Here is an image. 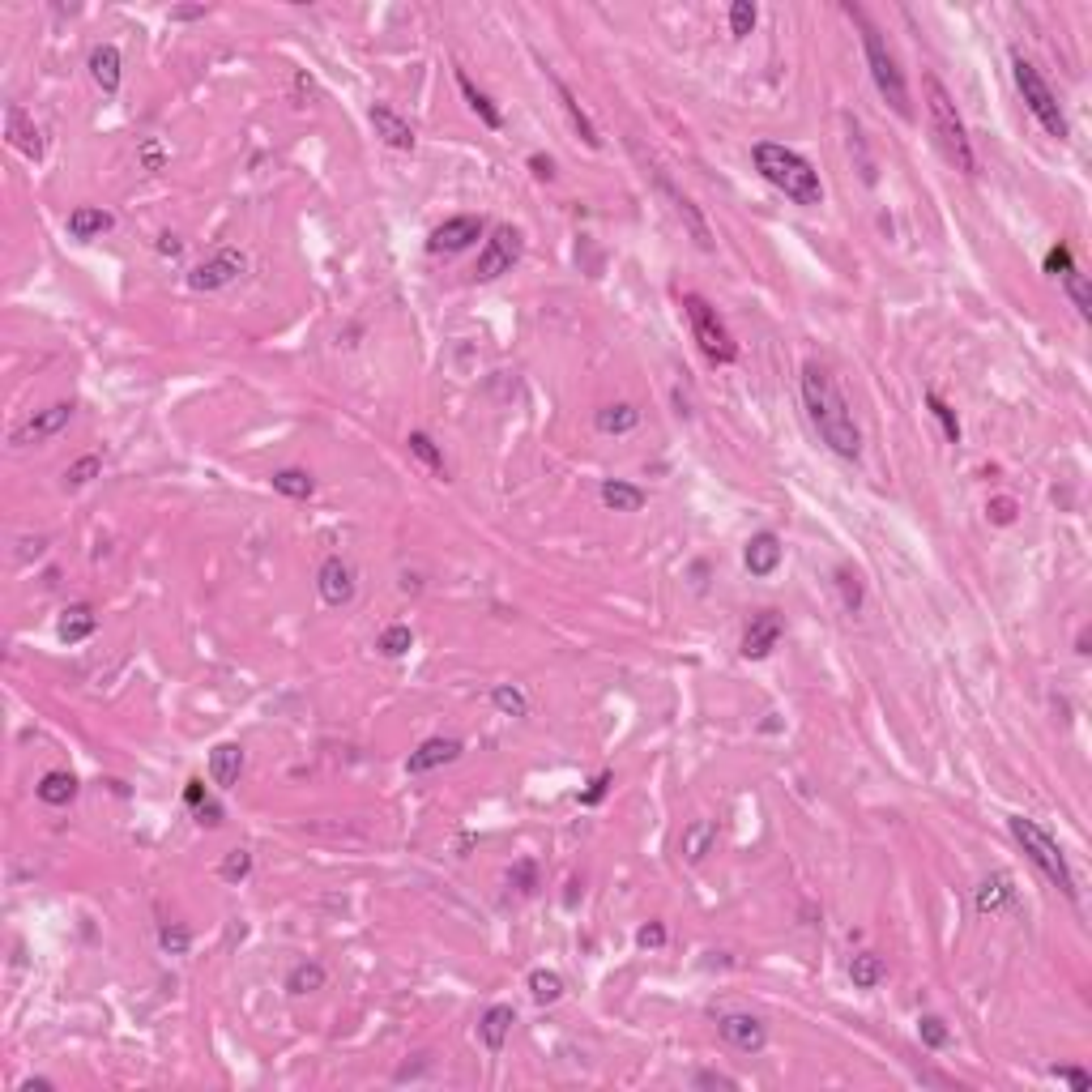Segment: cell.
Here are the masks:
<instances>
[{
	"mask_svg": "<svg viewBox=\"0 0 1092 1092\" xmlns=\"http://www.w3.org/2000/svg\"><path fill=\"white\" fill-rule=\"evenodd\" d=\"M5 137H9L13 150H22L30 158V163H39V158H43V133H39L35 120H30L18 103L5 107Z\"/></svg>",
	"mask_w": 1092,
	"mask_h": 1092,
	"instance_id": "d6986e66",
	"label": "cell"
},
{
	"mask_svg": "<svg viewBox=\"0 0 1092 1092\" xmlns=\"http://www.w3.org/2000/svg\"><path fill=\"white\" fill-rule=\"evenodd\" d=\"M73 423V401H56V406H47V410H35L26 423L13 427V436L9 444L13 448H30V444H43V440H52L56 431H64Z\"/></svg>",
	"mask_w": 1092,
	"mask_h": 1092,
	"instance_id": "7c38bea8",
	"label": "cell"
},
{
	"mask_svg": "<svg viewBox=\"0 0 1092 1092\" xmlns=\"http://www.w3.org/2000/svg\"><path fill=\"white\" fill-rule=\"evenodd\" d=\"M756 22H760V9L751 5V0H734V5H730V35L743 39V35L756 30Z\"/></svg>",
	"mask_w": 1092,
	"mask_h": 1092,
	"instance_id": "b9f144b4",
	"label": "cell"
},
{
	"mask_svg": "<svg viewBox=\"0 0 1092 1092\" xmlns=\"http://www.w3.org/2000/svg\"><path fill=\"white\" fill-rule=\"evenodd\" d=\"M986 512H990L994 525H1011L1016 521V500H1011V495H994V500L986 504Z\"/></svg>",
	"mask_w": 1092,
	"mask_h": 1092,
	"instance_id": "816d5d0a",
	"label": "cell"
},
{
	"mask_svg": "<svg viewBox=\"0 0 1092 1092\" xmlns=\"http://www.w3.org/2000/svg\"><path fill=\"white\" fill-rule=\"evenodd\" d=\"M781 636H785V623H781L777 610H760V615H751V623H747L743 657L747 662H760V657H768L781 645Z\"/></svg>",
	"mask_w": 1092,
	"mask_h": 1092,
	"instance_id": "9a60e30c",
	"label": "cell"
},
{
	"mask_svg": "<svg viewBox=\"0 0 1092 1092\" xmlns=\"http://www.w3.org/2000/svg\"><path fill=\"white\" fill-rule=\"evenodd\" d=\"M508 883H512V888H517V892H525V896H529V892L538 888V866L529 862V858H525V862H517V866H512V871H508Z\"/></svg>",
	"mask_w": 1092,
	"mask_h": 1092,
	"instance_id": "7dc6e473",
	"label": "cell"
},
{
	"mask_svg": "<svg viewBox=\"0 0 1092 1092\" xmlns=\"http://www.w3.org/2000/svg\"><path fill=\"white\" fill-rule=\"evenodd\" d=\"M86 69H90V77H94V86H99L103 94H116L120 90V52L111 43H99L90 52V60H86Z\"/></svg>",
	"mask_w": 1092,
	"mask_h": 1092,
	"instance_id": "cb8c5ba5",
	"label": "cell"
},
{
	"mask_svg": "<svg viewBox=\"0 0 1092 1092\" xmlns=\"http://www.w3.org/2000/svg\"><path fill=\"white\" fill-rule=\"evenodd\" d=\"M837 589H841V606L849 610V615H858V610H862V581H858V572L837 568Z\"/></svg>",
	"mask_w": 1092,
	"mask_h": 1092,
	"instance_id": "f6af8a7d",
	"label": "cell"
},
{
	"mask_svg": "<svg viewBox=\"0 0 1092 1092\" xmlns=\"http://www.w3.org/2000/svg\"><path fill=\"white\" fill-rule=\"evenodd\" d=\"M158 947H163L167 956H188V947H192V930L188 926H163L158 930Z\"/></svg>",
	"mask_w": 1092,
	"mask_h": 1092,
	"instance_id": "bcb514c9",
	"label": "cell"
},
{
	"mask_svg": "<svg viewBox=\"0 0 1092 1092\" xmlns=\"http://www.w3.org/2000/svg\"><path fill=\"white\" fill-rule=\"evenodd\" d=\"M1050 1075H1054V1080H1063V1084H1071L1075 1092H1088L1092 1088V1075L1084 1067H1054Z\"/></svg>",
	"mask_w": 1092,
	"mask_h": 1092,
	"instance_id": "f5cc1de1",
	"label": "cell"
},
{
	"mask_svg": "<svg viewBox=\"0 0 1092 1092\" xmlns=\"http://www.w3.org/2000/svg\"><path fill=\"white\" fill-rule=\"evenodd\" d=\"M529 171H534L538 180H555V163H551V158H542V154L529 158Z\"/></svg>",
	"mask_w": 1092,
	"mask_h": 1092,
	"instance_id": "680465c9",
	"label": "cell"
},
{
	"mask_svg": "<svg viewBox=\"0 0 1092 1092\" xmlns=\"http://www.w3.org/2000/svg\"><path fill=\"white\" fill-rule=\"evenodd\" d=\"M111 227H116V218H111L107 210H99V205H77V210L69 214V235L73 239H99Z\"/></svg>",
	"mask_w": 1092,
	"mask_h": 1092,
	"instance_id": "4316f807",
	"label": "cell"
},
{
	"mask_svg": "<svg viewBox=\"0 0 1092 1092\" xmlns=\"http://www.w3.org/2000/svg\"><path fill=\"white\" fill-rule=\"evenodd\" d=\"M273 491L286 495V500H312L316 495V478L308 470H295V465H286V470H273Z\"/></svg>",
	"mask_w": 1092,
	"mask_h": 1092,
	"instance_id": "1f68e13d",
	"label": "cell"
},
{
	"mask_svg": "<svg viewBox=\"0 0 1092 1092\" xmlns=\"http://www.w3.org/2000/svg\"><path fill=\"white\" fill-rule=\"evenodd\" d=\"M610 785H615V773L606 768V773H598L589 781V790H581V807H598V802L610 794Z\"/></svg>",
	"mask_w": 1092,
	"mask_h": 1092,
	"instance_id": "c3c4849f",
	"label": "cell"
},
{
	"mask_svg": "<svg viewBox=\"0 0 1092 1092\" xmlns=\"http://www.w3.org/2000/svg\"><path fill=\"white\" fill-rule=\"evenodd\" d=\"M598 500H602L610 512H640V508H645L649 495L640 491V487H632V483H619V478H606V483L598 487Z\"/></svg>",
	"mask_w": 1092,
	"mask_h": 1092,
	"instance_id": "4dcf8cb0",
	"label": "cell"
},
{
	"mask_svg": "<svg viewBox=\"0 0 1092 1092\" xmlns=\"http://www.w3.org/2000/svg\"><path fill=\"white\" fill-rule=\"evenodd\" d=\"M926 406H930V414H935V419H939V427H943L947 444H960V419H956V410L947 406V401H943L939 393H926Z\"/></svg>",
	"mask_w": 1092,
	"mask_h": 1092,
	"instance_id": "ab89813d",
	"label": "cell"
},
{
	"mask_svg": "<svg viewBox=\"0 0 1092 1092\" xmlns=\"http://www.w3.org/2000/svg\"><path fill=\"white\" fill-rule=\"evenodd\" d=\"M918 1037H922L926 1050H947V1046H952V1033H947V1024L939 1016H922L918 1020Z\"/></svg>",
	"mask_w": 1092,
	"mask_h": 1092,
	"instance_id": "ee69618b",
	"label": "cell"
},
{
	"mask_svg": "<svg viewBox=\"0 0 1092 1092\" xmlns=\"http://www.w3.org/2000/svg\"><path fill=\"white\" fill-rule=\"evenodd\" d=\"M845 13L862 26V52H866V69H871V82L875 90L883 94V103H888L901 120H913V103H909V82H905V73H901V64H896V56L888 52V43H883L879 30L866 22V13L854 9V5H845Z\"/></svg>",
	"mask_w": 1092,
	"mask_h": 1092,
	"instance_id": "277c9868",
	"label": "cell"
},
{
	"mask_svg": "<svg viewBox=\"0 0 1092 1092\" xmlns=\"http://www.w3.org/2000/svg\"><path fill=\"white\" fill-rule=\"evenodd\" d=\"M529 994H534V1003L542 1007H551L564 999V977H559L555 969H534L529 973Z\"/></svg>",
	"mask_w": 1092,
	"mask_h": 1092,
	"instance_id": "e575fe53",
	"label": "cell"
},
{
	"mask_svg": "<svg viewBox=\"0 0 1092 1092\" xmlns=\"http://www.w3.org/2000/svg\"><path fill=\"white\" fill-rule=\"evenodd\" d=\"M1011 73H1016V86H1020V94H1024V107H1029L1033 116H1037V124L1046 128L1050 137L1067 141V116H1063V107H1058V94L1050 90V82L1041 77L1037 64L1024 60V56L1016 52V56H1011Z\"/></svg>",
	"mask_w": 1092,
	"mask_h": 1092,
	"instance_id": "8992f818",
	"label": "cell"
},
{
	"mask_svg": "<svg viewBox=\"0 0 1092 1092\" xmlns=\"http://www.w3.org/2000/svg\"><path fill=\"white\" fill-rule=\"evenodd\" d=\"M512 1024H517V1011H512L508 1003H495L478 1016V1041H483L491 1054H500L508 1046V1037H512Z\"/></svg>",
	"mask_w": 1092,
	"mask_h": 1092,
	"instance_id": "ffe728a7",
	"label": "cell"
},
{
	"mask_svg": "<svg viewBox=\"0 0 1092 1092\" xmlns=\"http://www.w3.org/2000/svg\"><path fill=\"white\" fill-rule=\"evenodd\" d=\"M94 628H99V615H94V606H86V602H73V606H64V610H60L56 636L64 640V645H77V640L94 636Z\"/></svg>",
	"mask_w": 1092,
	"mask_h": 1092,
	"instance_id": "603a6c76",
	"label": "cell"
},
{
	"mask_svg": "<svg viewBox=\"0 0 1092 1092\" xmlns=\"http://www.w3.org/2000/svg\"><path fill=\"white\" fill-rule=\"evenodd\" d=\"M922 90H926L930 128H935V141H939V150L947 154V163H952L960 175H977V154H973L969 128H965V120H960V111L952 103V94H947V86L939 82L935 73H926L922 77Z\"/></svg>",
	"mask_w": 1092,
	"mask_h": 1092,
	"instance_id": "3957f363",
	"label": "cell"
},
{
	"mask_svg": "<svg viewBox=\"0 0 1092 1092\" xmlns=\"http://www.w3.org/2000/svg\"><path fill=\"white\" fill-rule=\"evenodd\" d=\"M355 589H359L355 568H350L342 555H329L325 564L316 568V593L325 606H350L355 602Z\"/></svg>",
	"mask_w": 1092,
	"mask_h": 1092,
	"instance_id": "5bb4252c",
	"label": "cell"
},
{
	"mask_svg": "<svg viewBox=\"0 0 1092 1092\" xmlns=\"http://www.w3.org/2000/svg\"><path fill=\"white\" fill-rule=\"evenodd\" d=\"M461 751H465V743L461 738H427V743L419 747V751H410V760H406V773L410 777H419V773H431V768H444V764H453V760H461Z\"/></svg>",
	"mask_w": 1092,
	"mask_h": 1092,
	"instance_id": "ac0fdd59",
	"label": "cell"
},
{
	"mask_svg": "<svg viewBox=\"0 0 1092 1092\" xmlns=\"http://www.w3.org/2000/svg\"><path fill=\"white\" fill-rule=\"evenodd\" d=\"M141 163H146V171H163L167 150L158 146V141H146V146H141Z\"/></svg>",
	"mask_w": 1092,
	"mask_h": 1092,
	"instance_id": "11a10c76",
	"label": "cell"
},
{
	"mask_svg": "<svg viewBox=\"0 0 1092 1092\" xmlns=\"http://www.w3.org/2000/svg\"><path fill=\"white\" fill-rule=\"evenodd\" d=\"M329 982V973L325 965H316V960H299V965L286 973V994H295V999H303V994H316V990H325Z\"/></svg>",
	"mask_w": 1092,
	"mask_h": 1092,
	"instance_id": "d6a6232c",
	"label": "cell"
},
{
	"mask_svg": "<svg viewBox=\"0 0 1092 1092\" xmlns=\"http://www.w3.org/2000/svg\"><path fill=\"white\" fill-rule=\"evenodd\" d=\"M692 1084H696V1088H730V1092L738 1088V1080H734V1075H721V1071H700Z\"/></svg>",
	"mask_w": 1092,
	"mask_h": 1092,
	"instance_id": "db71d44e",
	"label": "cell"
},
{
	"mask_svg": "<svg viewBox=\"0 0 1092 1092\" xmlns=\"http://www.w3.org/2000/svg\"><path fill=\"white\" fill-rule=\"evenodd\" d=\"M184 802H188L192 811H197L201 802H205V781H188V785H184Z\"/></svg>",
	"mask_w": 1092,
	"mask_h": 1092,
	"instance_id": "91938a15",
	"label": "cell"
},
{
	"mask_svg": "<svg viewBox=\"0 0 1092 1092\" xmlns=\"http://www.w3.org/2000/svg\"><path fill=\"white\" fill-rule=\"evenodd\" d=\"M158 252H163V256H180V252H184V244H180V239H175V235H158Z\"/></svg>",
	"mask_w": 1092,
	"mask_h": 1092,
	"instance_id": "94428289",
	"label": "cell"
},
{
	"mask_svg": "<svg viewBox=\"0 0 1092 1092\" xmlns=\"http://www.w3.org/2000/svg\"><path fill=\"white\" fill-rule=\"evenodd\" d=\"M781 555H785L781 538L773 534V529H760V534H751L747 546H743V568L764 581V576H773L781 568Z\"/></svg>",
	"mask_w": 1092,
	"mask_h": 1092,
	"instance_id": "2e32d148",
	"label": "cell"
},
{
	"mask_svg": "<svg viewBox=\"0 0 1092 1092\" xmlns=\"http://www.w3.org/2000/svg\"><path fill=\"white\" fill-rule=\"evenodd\" d=\"M35 794H39V802H47V807H69V802L77 798V777L64 773V768H52V773L39 777Z\"/></svg>",
	"mask_w": 1092,
	"mask_h": 1092,
	"instance_id": "83f0119b",
	"label": "cell"
},
{
	"mask_svg": "<svg viewBox=\"0 0 1092 1092\" xmlns=\"http://www.w3.org/2000/svg\"><path fill=\"white\" fill-rule=\"evenodd\" d=\"M483 231H487V222L478 218V214H457V218H448V222H440L436 231L427 235V252H444V256H457V252H465V248H474L478 239H483Z\"/></svg>",
	"mask_w": 1092,
	"mask_h": 1092,
	"instance_id": "8fae6325",
	"label": "cell"
},
{
	"mask_svg": "<svg viewBox=\"0 0 1092 1092\" xmlns=\"http://www.w3.org/2000/svg\"><path fill=\"white\" fill-rule=\"evenodd\" d=\"M717 1033L726 1046H734L738 1054H760L768 1046V1029H764V1020L760 1016H751V1011H726V1016H717Z\"/></svg>",
	"mask_w": 1092,
	"mask_h": 1092,
	"instance_id": "4fadbf2b",
	"label": "cell"
},
{
	"mask_svg": "<svg viewBox=\"0 0 1092 1092\" xmlns=\"http://www.w3.org/2000/svg\"><path fill=\"white\" fill-rule=\"evenodd\" d=\"M52 1088H56L52 1080H26L22 1084V1092H52Z\"/></svg>",
	"mask_w": 1092,
	"mask_h": 1092,
	"instance_id": "6125c7cd",
	"label": "cell"
},
{
	"mask_svg": "<svg viewBox=\"0 0 1092 1092\" xmlns=\"http://www.w3.org/2000/svg\"><path fill=\"white\" fill-rule=\"evenodd\" d=\"M1071 269H1075L1071 248H1067V244H1054V248L1046 252V273H1050V278H1063V273H1071Z\"/></svg>",
	"mask_w": 1092,
	"mask_h": 1092,
	"instance_id": "681fc988",
	"label": "cell"
},
{
	"mask_svg": "<svg viewBox=\"0 0 1092 1092\" xmlns=\"http://www.w3.org/2000/svg\"><path fill=\"white\" fill-rule=\"evenodd\" d=\"M239 777H244V747L239 743H218L210 751V781L218 790H235Z\"/></svg>",
	"mask_w": 1092,
	"mask_h": 1092,
	"instance_id": "44dd1931",
	"label": "cell"
},
{
	"mask_svg": "<svg viewBox=\"0 0 1092 1092\" xmlns=\"http://www.w3.org/2000/svg\"><path fill=\"white\" fill-rule=\"evenodd\" d=\"M653 184H657V192H662V197L670 201V210L679 214V222L687 227V235L696 239V248H700V252H713L717 239H713V231H709V218L700 214V205H696L692 197H683V192L666 180V171H653Z\"/></svg>",
	"mask_w": 1092,
	"mask_h": 1092,
	"instance_id": "30bf717a",
	"label": "cell"
},
{
	"mask_svg": "<svg viewBox=\"0 0 1092 1092\" xmlns=\"http://www.w3.org/2000/svg\"><path fill=\"white\" fill-rule=\"evenodd\" d=\"M244 269H248V256L227 244V248H218L214 256H205L201 265L188 269V286H192V291H201V295H214V291H227V286Z\"/></svg>",
	"mask_w": 1092,
	"mask_h": 1092,
	"instance_id": "9c48e42d",
	"label": "cell"
},
{
	"mask_svg": "<svg viewBox=\"0 0 1092 1092\" xmlns=\"http://www.w3.org/2000/svg\"><path fill=\"white\" fill-rule=\"evenodd\" d=\"M457 90H461V99L470 103V111H474V116L483 120V124L491 128V133H500V128H504V111L495 107V103H491V94H483V90H478V86H474V82H470V77H465L461 69H457Z\"/></svg>",
	"mask_w": 1092,
	"mask_h": 1092,
	"instance_id": "484cf974",
	"label": "cell"
},
{
	"mask_svg": "<svg viewBox=\"0 0 1092 1092\" xmlns=\"http://www.w3.org/2000/svg\"><path fill=\"white\" fill-rule=\"evenodd\" d=\"M751 163H756V171L764 175L768 184H773L777 192H785V197H790L794 205H802V210L824 205V184H819V171L798 150L781 146V141H756Z\"/></svg>",
	"mask_w": 1092,
	"mask_h": 1092,
	"instance_id": "7a4b0ae2",
	"label": "cell"
},
{
	"mask_svg": "<svg viewBox=\"0 0 1092 1092\" xmlns=\"http://www.w3.org/2000/svg\"><path fill=\"white\" fill-rule=\"evenodd\" d=\"M683 312H687V320H692V337L704 350V359L709 363H734L738 359V342L730 337V329L721 325V316L709 308V299L683 295Z\"/></svg>",
	"mask_w": 1092,
	"mask_h": 1092,
	"instance_id": "52a82bcc",
	"label": "cell"
},
{
	"mask_svg": "<svg viewBox=\"0 0 1092 1092\" xmlns=\"http://www.w3.org/2000/svg\"><path fill=\"white\" fill-rule=\"evenodd\" d=\"M252 875V854L248 849H231L227 858H222V866H218V879L222 883H244Z\"/></svg>",
	"mask_w": 1092,
	"mask_h": 1092,
	"instance_id": "60d3db41",
	"label": "cell"
},
{
	"mask_svg": "<svg viewBox=\"0 0 1092 1092\" xmlns=\"http://www.w3.org/2000/svg\"><path fill=\"white\" fill-rule=\"evenodd\" d=\"M1007 828H1011V837L1020 841V849H1024V854H1029V862L1037 866V871L1046 875V879L1054 883V888L1067 896V901H1075V875H1071V866H1067V858H1063V849H1058V841L1050 837V832L1041 828L1037 819H1029V815H1011V819H1007Z\"/></svg>",
	"mask_w": 1092,
	"mask_h": 1092,
	"instance_id": "5b68a950",
	"label": "cell"
},
{
	"mask_svg": "<svg viewBox=\"0 0 1092 1092\" xmlns=\"http://www.w3.org/2000/svg\"><path fill=\"white\" fill-rule=\"evenodd\" d=\"M491 704H495V709H500L504 717H525V713H529L525 692H521V687H512V683H500V687H495V692H491Z\"/></svg>",
	"mask_w": 1092,
	"mask_h": 1092,
	"instance_id": "74e56055",
	"label": "cell"
},
{
	"mask_svg": "<svg viewBox=\"0 0 1092 1092\" xmlns=\"http://www.w3.org/2000/svg\"><path fill=\"white\" fill-rule=\"evenodd\" d=\"M167 18L171 22H197V18H205V5H180V9H171Z\"/></svg>",
	"mask_w": 1092,
	"mask_h": 1092,
	"instance_id": "6f0895ef",
	"label": "cell"
},
{
	"mask_svg": "<svg viewBox=\"0 0 1092 1092\" xmlns=\"http://www.w3.org/2000/svg\"><path fill=\"white\" fill-rule=\"evenodd\" d=\"M636 947H645V952H657V947H666V926L662 922H645L636 930Z\"/></svg>",
	"mask_w": 1092,
	"mask_h": 1092,
	"instance_id": "f907efd6",
	"label": "cell"
},
{
	"mask_svg": "<svg viewBox=\"0 0 1092 1092\" xmlns=\"http://www.w3.org/2000/svg\"><path fill=\"white\" fill-rule=\"evenodd\" d=\"M367 120H372L376 128V137L384 141L389 150H401V154H410L414 146H419V137H414V128L397 116V111L389 103H372V111H367Z\"/></svg>",
	"mask_w": 1092,
	"mask_h": 1092,
	"instance_id": "e0dca14e",
	"label": "cell"
},
{
	"mask_svg": "<svg viewBox=\"0 0 1092 1092\" xmlns=\"http://www.w3.org/2000/svg\"><path fill=\"white\" fill-rule=\"evenodd\" d=\"M1016 901V883H1011V875L1007 871H994V875H986L982 883H977V892H973V905H977V913H999L1003 905H1011Z\"/></svg>",
	"mask_w": 1092,
	"mask_h": 1092,
	"instance_id": "7402d4cb",
	"label": "cell"
},
{
	"mask_svg": "<svg viewBox=\"0 0 1092 1092\" xmlns=\"http://www.w3.org/2000/svg\"><path fill=\"white\" fill-rule=\"evenodd\" d=\"M406 448H410V457L423 461L431 474H444V453L436 448V440H431L427 431H410V436H406Z\"/></svg>",
	"mask_w": 1092,
	"mask_h": 1092,
	"instance_id": "d590c367",
	"label": "cell"
},
{
	"mask_svg": "<svg viewBox=\"0 0 1092 1092\" xmlns=\"http://www.w3.org/2000/svg\"><path fill=\"white\" fill-rule=\"evenodd\" d=\"M883 977H888V965H883L875 952H858L849 960V982H854V990H875Z\"/></svg>",
	"mask_w": 1092,
	"mask_h": 1092,
	"instance_id": "836d02e7",
	"label": "cell"
},
{
	"mask_svg": "<svg viewBox=\"0 0 1092 1092\" xmlns=\"http://www.w3.org/2000/svg\"><path fill=\"white\" fill-rule=\"evenodd\" d=\"M521 252H525V235H521L517 227H495L491 239L483 244V252H478L474 278H478V282L504 278V273H512V265L521 261Z\"/></svg>",
	"mask_w": 1092,
	"mask_h": 1092,
	"instance_id": "ba28073f",
	"label": "cell"
},
{
	"mask_svg": "<svg viewBox=\"0 0 1092 1092\" xmlns=\"http://www.w3.org/2000/svg\"><path fill=\"white\" fill-rule=\"evenodd\" d=\"M713 845H717V824L713 819H696L692 828H683V841H679V849H683V858L687 862H704L713 854Z\"/></svg>",
	"mask_w": 1092,
	"mask_h": 1092,
	"instance_id": "f546056e",
	"label": "cell"
},
{
	"mask_svg": "<svg viewBox=\"0 0 1092 1092\" xmlns=\"http://www.w3.org/2000/svg\"><path fill=\"white\" fill-rule=\"evenodd\" d=\"M410 645H414V632L406 628V623H393V628H384L380 640H376V649H380L384 657H406Z\"/></svg>",
	"mask_w": 1092,
	"mask_h": 1092,
	"instance_id": "8d00e7d4",
	"label": "cell"
},
{
	"mask_svg": "<svg viewBox=\"0 0 1092 1092\" xmlns=\"http://www.w3.org/2000/svg\"><path fill=\"white\" fill-rule=\"evenodd\" d=\"M555 94H559V107L568 111V120H572V128H576V133H581V141H585V146H589V150H602V137H598V128H593V120L585 116V107L576 103V94L568 90V82H559V77H555Z\"/></svg>",
	"mask_w": 1092,
	"mask_h": 1092,
	"instance_id": "f1b7e54d",
	"label": "cell"
},
{
	"mask_svg": "<svg viewBox=\"0 0 1092 1092\" xmlns=\"http://www.w3.org/2000/svg\"><path fill=\"white\" fill-rule=\"evenodd\" d=\"M99 474H103V461L94 457V453H90V457H77L69 470H64V487H86V483H94Z\"/></svg>",
	"mask_w": 1092,
	"mask_h": 1092,
	"instance_id": "7bdbcfd3",
	"label": "cell"
},
{
	"mask_svg": "<svg viewBox=\"0 0 1092 1092\" xmlns=\"http://www.w3.org/2000/svg\"><path fill=\"white\" fill-rule=\"evenodd\" d=\"M802 406H807L811 423L819 431V440H824L841 461H858L862 457V431H858L854 410L845 406V397H841V389H837V380H832L828 367H819V363L802 367Z\"/></svg>",
	"mask_w": 1092,
	"mask_h": 1092,
	"instance_id": "6da1fadb",
	"label": "cell"
},
{
	"mask_svg": "<svg viewBox=\"0 0 1092 1092\" xmlns=\"http://www.w3.org/2000/svg\"><path fill=\"white\" fill-rule=\"evenodd\" d=\"M1063 291H1067V299L1075 303V312H1080V316H1088V312H1092V286H1088V278H1084L1080 269L1063 273Z\"/></svg>",
	"mask_w": 1092,
	"mask_h": 1092,
	"instance_id": "f35d334b",
	"label": "cell"
},
{
	"mask_svg": "<svg viewBox=\"0 0 1092 1092\" xmlns=\"http://www.w3.org/2000/svg\"><path fill=\"white\" fill-rule=\"evenodd\" d=\"M197 824H205V828H218L222 824V807H218V802H210V798L201 802V807H197Z\"/></svg>",
	"mask_w": 1092,
	"mask_h": 1092,
	"instance_id": "9f6ffc18",
	"label": "cell"
},
{
	"mask_svg": "<svg viewBox=\"0 0 1092 1092\" xmlns=\"http://www.w3.org/2000/svg\"><path fill=\"white\" fill-rule=\"evenodd\" d=\"M593 427H598L602 436H628V431L640 427V410L632 406V401H610V406H602L598 414H593Z\"/></svg>",
	"mask_w": 1092,
	"mask_h": 1092,
	"instance_id": "d4e9b609",
	"label": "cell"
}]
</instances>
